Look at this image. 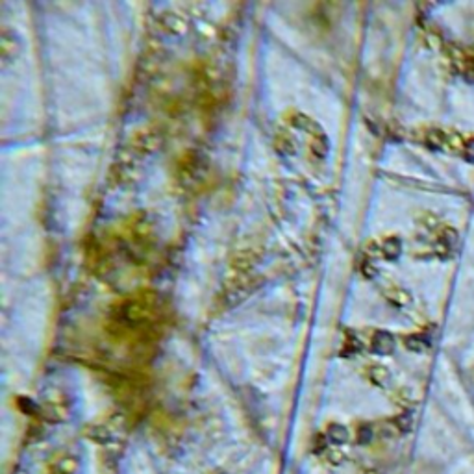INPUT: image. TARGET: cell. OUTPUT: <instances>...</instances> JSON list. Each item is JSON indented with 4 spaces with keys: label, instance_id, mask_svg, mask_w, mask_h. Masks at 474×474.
Returning a JSON list of instances; mask_svg holds the SVG:
<instances>
[{
    "label": "cell",
    "instance_id": "cell-3",
    "mask_svg": "<svg viewBox=\"0 0 474 474\" xmlns=\"http://www.w3.org/2000/svg\"><path fill=\"white\" fill-rule=\"evenodd\" d=\"M374 347H376V350H380V352H387V350H391L393 348V337H391L389 334H385V332H378L376 335H374Z\"/></svg>",
    "mask_w": 474,
    "mask_h": 474
},
{
    "label": "cell",
    "instance_id": "cell-2",
    "mask_svg": "<svg viewBox=\"0 0 474 474\" xmlns=\"http://www.w3.org/2000/svg\"><path fill=\"white\" fill-rule=\"evenodd\" d=\"M376 247H378V250H376L378 254L382 256V258H387V260L396 258L402 250V243L396 239V237H387V239H383V241L376 243Z\"/></svg>",
    "mask_w": 474,
    "mask_h": 474
},
{
    "label": "cell",
    "instance_id": "cell-1",
    "mask_svg": "<svg viewBox=\"0 0 474 474\" xmlns=\"http://www.w3.org/2000/svg\"><path fill=\"white\" fill-rule=\"evenodd\" d=\"M310 135H311V152H313V156H315L317 159H324L328 156V150H330V143H328L326 134H324L322 128L317 124Z\"/></svg>",
    "mask_w": 474,
    "mask_h": 474
},
{
    "label": "cell",
    "instance_id": "cell-4",
    "mask_svg": "<svg viewBox=\"0 0 474 474\" xmlns=\"http://www.w3.org/2000/svg\"><path fill=\"white\" fill-rule=\"evenodd\" d=\"M15 49H17V45H12V41H10V34L4 32V34H2V60L10 61V58L15 56Z\"/></svg>",
    "mask_w": 474,
    "mask_h": 474
},
{
    "label": "cell",
    "instance_id": "cell-5",
    "mask_svg": "<svg viewBox=\"0 0 474 474\" xmlns=\"http://www.w3.org/2000/svg\"><path fill=\"white\" fill-rule=\"evenodd\" d=\"M278 146L280 150L284 154H295L297 152V145H295V141H293V137H289V135H278Z\"/></svg>",
    "mask_w": 474,
    "mask_h": 474
}]
</instances>
